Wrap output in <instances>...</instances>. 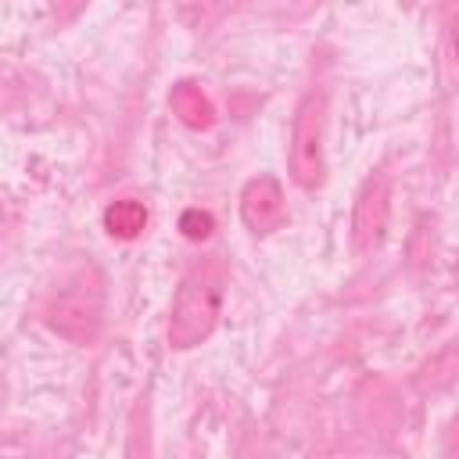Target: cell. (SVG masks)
Returning <instances> with one entry per match:
<instances>
[{"label":"cell","mask_w":459,"mask_h":459,"mask_svg":"<svg viewBox=\"0 0 459 459\" xmlns=\"http://www.w3.org/2000/svg\"><path fill=\"white\" fill-rule=\"evenodd\" d=\"M222 287H226V262L219 255L197 262L183 276V283L176 290L172 319H169L172 348H194L215 330L219 308H222Z\"/></svg>","instance_id":"1"},{"label":"cell","mask_w":459,"mask_h":459,"mask_svg":"<svg viewBox=\"0 0 459 459\" xmlns=\"http://www.w3.org/2000/svg\"><path fill=\"white\" fill-rule=\"evenodd\" d=\"M100 312H104V280L97 265H75L68 269L47 294L43 319L50 330L75 344H90L100 330Z\"/></svg>","instance_id":"2"},{"label":"cell","mask_w":459,"mask_h":459,"mask_svg":"<svg viewBox=\"0 0 459 459\" xmlns=\"http://www.w3.org/2000/svg\"><path fill=\"white\" fill-rule=\"evenodd\" d=\"M323 133H326V97L312 90L301 97L294 111V133H290V176L301 190H316L323 183V172H326Z\"/></svg>","instance_id":"3"},{"label":"cell","mask_w":459,"mask_h":459,"mask_svg":"<svg viewBox=\"0 0 459 459\" xmlns=\"http://www.w3.org/2000/svg\"><path fill=\"white\" fill-rule=\"evenodd\" d=\"M387 215H391V186L387 176H369L355 197V212H351V244L355 251H373L384 240L387 230Z\"/></svg>","instance_id":"4"},{"label":"cell","mask_w":459,"mask_h":459,"mask_svg":"<svg viewBox=\"0 0 459 459\" xmlns=\"http://www.w3.org/2000/svg\"><path fill=\"white\" fill-rule=\"evenodd\" d=\"M283 215H287L283 190H280V183L273 176H255V179L244 183V190H240V219H244V226L251 233L265 237V233L280 230Z\"/></svg>","instance_id":"5"},{"label":"cell","mask_w":459,"mask_h":459,"mask_svg":"<svg viewBox=\"0 0 459 459\" xmlns=\"http://www.w3.org/2000/svg\"><path fill=\"white\" fill-rule=\"evenodd\" d=\"M169 108H172V115H176L186 129H212V126H215V104H212V97L204 93V86L194 82V79H183V82L172 86Z\"/></svg>","instance_id":"6"},{"label":"cell","mask_w":459,"mask_h":459,"mask_svg":"<svg viewBox=\"0 0 459 459\" xmlns=\"http://www.w3.org/2000/svg\"><path fill=\"white\" fill-rule=\"evenodd\" d=\"M104 230L115 237V240H136L143 230H147V208L133 197H122V201H111L104 208Z\"/></svg>","instance_id":"7"},{"label":"cell","mask_w":459,"mask_h":459,"mask_svg":"<svg viewBox=\"0 0 459 459\" xmlns=\"http://www.w3.org/2000/svg\"><path fill=\"white\" fill-rule=\"evenodd\" d=\"M212 230H215V219H212V212H204V208H186V212L179 215V233H183L186 240H208Z\"/></svg>","instance_id":"8"},{"label":"cell","mask_w":459,"mask_h":459,"mask_svg":"<svg viewBox=\"0 0 459 459\" xmlns=\"http://www.w3.org/2000/svg\"><path fill=\"white\" fill-rule=\"evenodd\" d=\"M0 222H4V215H0Z\"/></svg>","instance_id":"9"}]
</instances>
